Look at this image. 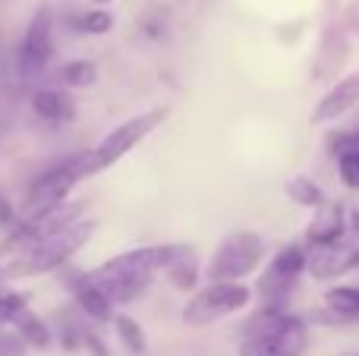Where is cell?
<instances>
[{
  "mask_svg": "<svg viewBox=\"0 0 359 356\" xmlns=\"http://www.w3.org/2000/svg\"><path fill=\"white\" fill-rule=\"evenodd\" d=\"M177 246H145L130 249L92 271V281L111 303H130L151 284V275L168 268Z\"/></svg>",
  "mask_w": 359,
  "mask_h": 356,
  "instance_id": "cell-1",
  "label": "cell"
},
{
  "mask_svg": "<svg viewBox=\"0 0 359 356\" xmlns=\"http://www.w3.org/2000/svg\"><path fill=\"white\" fill-rule=\"evenodd\" d=\"M309 344V331L299 319L280 309H262L243 325L240 356H299Z\"/></svg>",
  "mask_w": 359,
  "mask_h": 356,
  "instance_id": "cell-2",
  "label": "cell"
},
{
  "mask_svg": "<svg viewBox=\"0 0 359 356\" xmlns=\"http://www.w3.org/2000/svg\"><path fill=\"white\" fill-rule=\"evenodd\" d=\"M92 174H98V167H95V151H79V155L67 158V161L57 164V167L44 170V174L29 186V193H25V202H22L25 221L38 218V214H44L54 205H60V202L73 193L76 183L92 177Z\"/></svg>",
  "mask_w": 359,
  "mask_h": 356,
  "instance_id": "cell-3",
  "label": "cell"
},
{
  "mask_svg": "<svg viewBox=\"0 0 359 356\" xmlns=\"http://www.w3.org/2000/svg\"><path fill=\"white\" fill-rule=\"evenodd\" d=\"M95 233L92 221H79V224L67 227V231L54 233V237L41 240V243L29 246L25 252H19L16 262H10L4 268V275L10 278H22V275H44V271L60 268L63 262L73 259V252H79L88 243V237Z\"/></svg>",
  "mask_w": 359,
  "mask_h": 356,
  "instance_id": "cell-4",
  "label": "cell"
},
{
  "mask_svg": "<svg viewBox=\"0 0 359 356\" xmlns=\"http://www.w3.org/2000/svg\"><path fill=\"white\" fill-rule=\"evenodd\" d=\"M262 256H265V240L252 231L230 233L221 246L215 249L208 262V281L211 284H240L249 271L259 268Z\"/></svg>",
  "mask_w": 359,
  "mask_h": 356,
  "instance_id": "cell-5",
  "label": "cell"
},
{
  "mask_svg": "<svg viewBox=\"0 0 359 356\" xmlns=\"http://www.w3.org/2000/svg\"><path fill=\"white\" fill-rule=\"evenodd\" d=\"M249 287L246 284H208L205 290H198L183 309V322L192 328L211 325V322L224 319V315L240 313L249 303Z\"/></svg>",
  "mask_w": 359,
  "mask_h": 356,
  "instance_id": "cell-6",
  "label": "cell"
},
{
  "mask_svg": "<svg viewBox=\"0 0 359 356\" xmlns=\"http://www.w3.org/2000/svg\"><path fill=\"white\" fill-rule=\"evenodd\" d=\"M164 117H168V111H164V107H155V111L139 114V117L126 120L123 126H117L114 132H107L104 142L95 149V167L104 170V167H111L114 161H120V158H123L126 151L136 149L149 132H155L158 126L164 123Z\"/></svg>",
  "mask_w": 359,
  "mask_h": 356,
  "instance_id": "cell-7",
  "label": "cell"
},
{
  "mask_svg": "<svg viewBox=\"0 0 359 356\" xmlns=\"http://www.w3.org/2000/svg\"><path fill=\"white\" fill-rule=\"evenodd\" d=\"M309 268V256L299 246H284L274 256V262L268 265V271L259 278V296L268 303V309H278V303L287 300L290 287L297 284V278Z\"/></svg>",
  "mask_w": 359,
  "mask_h": 356,
  "instance_id": "cell-8",
  "label": "cell"
},
{
  "mask_svg": "<svg viewBox=\"0 0 359 356\" xmlns=\"http://www.w3.org/2000/svg\"><path fill=\"white\" fill-rule=\"evenodd\" d=\"M50 10L41 6V10L32 16L29 29H25V38H22V48H19V73L25 79H35L50 60Z\"/></svg>",
  "mask_w": 359,
  "mask_h": 356,
  "instance_id": "cell-9",
  "label": "cell"
},
{
  "mask_svg": "<svg viewBox=\"0 0 359 356\" xmlns=\"http://www.w3.org/2000/svg\"><path fill=\"white\" fill-rule=\"evenodd\" d=\"M63 284L73 290L76 303L82 306V313H86V315H92V319H98V322L111 319V313H114L111 306H114V303L107 300V296L101 294L98 287H95L92 275H82V271L69 268V271H63Z\"/></svg>",
  "mask_w": 359,
  "mask_h": 356,
  "instance_id": "cell-10",
  "label": "cell"
},
{
  "mask_svg": "<svg viewBox=\"0 0 359 356\" xmlns=\"http://www.w3.org/2000/svg\"><path fill=\"white\" fill-rule=\"evenodd\" d=\"M356 101H359V69L350 76H344V79L318 101L316 111H312V123H331V120L344 117Z\"/></svg>",
  "mask_w": 359,
  "mask_h": 356,
  "instance_id": "cell-11",
  "label": "cell"
},
{
  "mask_svg": "<svg viewBox=\"0 0 359 356\" xmlns=\"http://www.w3.org/2000/svg\"><path fill=\"white\" fill-rule=\"evenodd\" d=\"M359 265V243H337V246H322L312 252L309 271L316 278H337L347 275L350 268Z\"/></svg>",
  "mask_w": 359,
  "mask_h": 356,
  "instance_id": "cell-12",
  "label": "cell"
},
{
  "mask_svg": "<svg viewBox=\"0 0 359 356\" xmlns=\"http://www.w3.org/2000/svg\"><path fill=\"white\" fill-rule=\"evenodd\" d=\"M312 246H337L344 237V205L341 202H325L322 208H316L309 231H306Z\"/></svg>",
  "mask_w": 359,
  "mask_h": 356,
  "instance_id": "cell-13",
  "label": "cell"
},
{
  "mask_svg": "<svg viewBox=\"0 0 359 356\" xmlns=\"http://www.w3.org/2000/svg\"><path fill=\"white\" fill-rule=\"evenodd\" d=\"M32 107L41 120H50V123H63L76 114V104L67 98L63 92H54V88H41V92L32 95Z\"/></svg>",
  "mask_w": 359,
  "mask_h": 356,
  "instance_id": "cell-14",
  "label": "cell"
},
{
  "mask_svg": "<svg viewBox=\"0 0 359 356\" xmlns=\"http://www.w3.org/2000/svg\"><path fill=\"white\" fill-rule=\"evenodd\" d=\"M13 325H16L19 338L29 347H35V350H44V347L50 344V328L44 325L35 313H29V309H19V313L13 315Z\"/></svg>",
  "mask_w": 359,
  "mask_h": 356,
  "instance_id": "cell-15",
  "label": "cell"
},
{
  "mask_svg": "<svg viewBox=\"0 0 359 356\" xmlns=\"http://www.w3.org/2000/svg\"><path fill=\"white\" fill-rule=\"evenodd\" d=\"M170 275V281L177 284L180 290H189L196 287V278H198V268H196V256H192L189 246H177L174 259L168 262V268H164Z\"/></svg>",
  "mask_w": 359,
  "mask_h": 356,
  "instance_id": "cell-16",
  "label": "cell"
},
{
  "mask_svg": "<svg viewBox=\"0 0 359 356\" xmlns=\"http://www.w3.org/2000/svg\"><path fill=\"white\" fill-rule=\"evenodd\" d=\"M334 145H341V151H337V170H341L344 186L359 189V149H356L353 136H341Z\"/></svg>",
  "mask_w": 359,
  "mask_h": 356,
  "instance_id": "cell-17",
  "label": "cell"
},
{
  "mask_svg": "<svg viewBox=\"0 0 359 356\" xmlns=\"http://www.w3.org/2000/svg\"><path fill=\"white\" fill-rule=\"evenodd\" d=\"M287 196H290L297 205H306V208H322L325 202V193L318 183H312L309 177H293L290 183H287Z\"/></svg>",
  "mask_w": 359,
  "mask_h": 356,
  "instance_id": "cell-18",
  "label": "cell"
},
{
  "mask_svg": "<svg viewBox=\"0 0 359 356\" xmlns=\"http://www.w3.org/2000/svg\"><path fill=\"white\" fill-rule=\"evenodd\" d=\"M328 309H334L337 319H356L359 315V287H331L325 294Z\"/></svg>",
  "mask_w": 359,
  "mask_h": 356,
  "instance_id": "cell-19",
  "label": "cell"
},
{
  "mask_svg": "<svg viewBox=\"0 0 359 356\" xmlns=\"http://www.w3.org/2000/svg\"><path fill=\"white\" fill-rule=\"evenodd\" d=\"M60 82L63 85H73V88H86L98 79V67L92 60H73V63H63L60 67Z\"/></svg>",
  "mask_w": 359,
  "mask_h": 356,
  "instance_id": "cell-20",
  "label": "cell"
},
{
  "mask_svg": "<svg viewBox=\"0 0 359 356\" xmlns=\"http://www.w3.org/2000/svg\"><path fill=\"white\" fill-rule=\"evenodd\" d=\"M117 334H120L123 347L133 356H142L145 353V334H142V328H139L136 319H130V315H117Z\"/></svg>",
  "mask_w": 359,
  "mask_h": 356,
  "instance_id": "cell-21",
  "label": "cell"
},
{
  "mask_svg": "<svg viewBox=\"0 0 359 356\" xmlns=\"http://www.w3.org/2000/svg\"><path fill=\"white\" fill-rule=\"evenodd\" d=\"M111 25H114V16H111V13L95 10V13H86V16H82L79 29L88 32V35H104V32H111Z\"/></svg>",
  "mask_w": 359,
  "mask_h": 356,
  "instance_id": "cell-22",
  "label": "cell"
},
{
  "mask_svg": "<svg viewBox=\"0 0 359 356\" xmlns=\"http://www.w3.org/2000/svg\"><path fill=\"white\" fill-rule=\"evenodd\" d=\"M19 309H25V296H19V294L0 296V325H4V322H13V315H16Z\"/></svg>",
  "mask_w": 359,
  "mask_h": 356,
  "instance_id": "cell-23",
  "label": "cell"
},
{
  "mask_svg": "<svg viewBox=\"0 0 359 356\" xmlns=\"http://www.w3.org/2000/svg\"><path fill=\"white\" fill-rule=\"evenodd\" d=\"M0 356H25V341L13 331H0Z\"/></svg>",
  "mask_w": 359,
  "mask_h": 356,
  "instance_id": "cell-24",
  "label": "cell"
},
{
  "mask_svg": "<svg viewBox=\"0 0 359 356\" xmlns=\"http://www.w3.org/2000/svg\"><path fill=\"white\" fill-rule=\"evenodd\" d=\"M86 344H88V350H92V356H111L107 353V347H104V341L95 338L92 331H86Z\"/></svg>",
  "mask_w": 359,
  "mask_h": 356,
  "instance_id": "cell-25",
  "label": "cell"
},
{
  "mask_svg": "<svg viewBox=\"0 0 359 356\" xmlns=\"http://www.w3.org/2000/svg\"><path fill=\"white\" fill-rule=\"evenodd\" d=\"M10 218H13V208H10V202H6V199H0V224H10Z\"/></svg>",
  "mask_w": 359,
  "mask_h": 356,
  "instance_id": "cell-26",
  "label": "cell"
},
{
  "mask_svg": "<svg viewBox=\"0 0 359 356\" xmlns=\"http://www.w3.org/2000/svg\"><path fill=\"white\" fill-rule=\"evenodd\" d=\"M350 227H353V231H359V212L353 214V221H350Z\"/></svg>",
  "mask_w": 359,
  "mask_h": 356,
  "instance_id": "cell-27",
  "label": "cell"
},
{
  "mask_svg": "<svg viewBox=\"0 0 359 356\" xmlns=\"http://www.w3.org/2000/svg\"><path fill=\"white\" fill-rule=\"evenodd\" d=\"M353 142H356V149H359V132H353Z\"/></svg>",
  "mask_w": 359,
  "mask_h": 356,
  "instance_id": "cell-28",
  "label": "cell"
},
{
  "mask_svg": "<svg viewBox=\"0 0 359 356\" xmlns=\"http://www.w3.org/2000/svg\"><path fill=\"white\" fill-rule=\"evenodd\" d=\"M98 4H104V0H98Z\"/></svg>",
  "mask_w": 359,
  "mask_h": 356,
  "instance_id": "cell-29",
  "label": "cell"
}]
</instances>
